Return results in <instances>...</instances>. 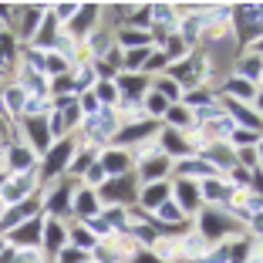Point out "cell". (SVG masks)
I'll return each mask as SVG.
<instances>
[{"mask_svg":"<svg viewBox=\"0 0 263 263\" xmlns=\"http://www.w3.org/2000/svg\"><path fill=\"white\" fill-rule=\"evenodd\" d=\"M64 155H68V145H61V152H54V155H51V172H54L58 165L64 162Z\"/></svg>","mask_w":263,"mask_h":263,"instance_id":"6da1fadb","label":"cell"},{"mask_svg":"<svg viewBox=\"0 0 263 263\" xmlns=\"http://www.w3.org/2000/svg\"><path fill=\"white\" fill-rule=\"evenodd\" d=\"M81 209H85V213H91V209H95V202H91V196H81Z\"/></svg>","mask_w":263,"mask_h":263,"instance_id":"7a4b0ae2","label":"cell"}]
</instances>
